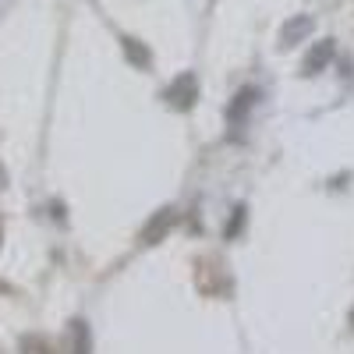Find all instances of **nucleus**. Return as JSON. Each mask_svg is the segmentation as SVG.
Wrapping results in <instances>:
<instances>
[{
	"label": "nucleus",
	"instance_id": "3",
	"mask_svg": "<svg viewBox=\"0 0 354 354\" xmlns=\"http://www.w3.org/2000/svg\"><path fill=\"white\" fill-rule=\"evenodd\" d=\"M124 46H128V53H131V61H138V64H149V53L138 50V46H135V39H128Z\"/></svg>",
	"mask_w": 354,
	"mask_h": 354
},
{
	"label": "nucleus",
	"instance_id": "1",
	"mask_svg": "<svg viewBox=\"0 0 354 354\" xmlns=\"http://www.w3.org/2000/svg\"><path fill=\"white\" fill-rule=\"evenodd\" d=\"M330 53H333V43H330V39H322V46H315V50H312V57L305 61V71H315V68H322V64L330 61Z\"/></svg>",
	"mask_w": 354,
	"mask_h": 354
},
{
	"label": "nucleus",
	"instance_id": "2",
	"mask_svg": "<svg viewBox=\"0 0 354 354\" xmlns=\"http://www.w3.org/2000/svg\"><path fill=\"white\" fill-rule=\"evenodd\" d=\"M305 32H312V18H298L294 25H287V28H283V39H287V43H298Z\"/></svg>",
	"mask_w": 354,
	"mask_h": 354
}]
</instances>
